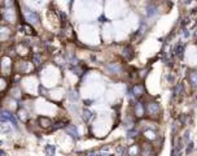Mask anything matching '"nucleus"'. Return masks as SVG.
Here are the masks:
<instances>
[{
	"mask_svg": "<svg viewBox=\"0 0 197 156\" xmlns=\"http://www.w3.org/2000/svg\"><path fill=\"white\" fill-rule=\"evenodd\" d=\"M25 16H26V20L29 21V22H31V24H37L39 21L38 15L35 12H33V10H30V9L25 10Z\"/></svg>",
	"mask_w": 197,
	"mask_h": 156,
	"instance_id": "nucleus-1",
	"label": "nucleus"
},
{
	"mask_svg": "<svg viewBox=\"0 0 197 156\" xmlns=\"http://www.w3.org/2000/svg\"><path fill=\"white\" fill-rule=\"evenodd\" d=\"M1 121H9V122H12L14 126H17L16 118L13 117L12 113H9V112H7V111H4V112L1 113Z\"/></svg>",
	"mask_w": 197,
	"mask_h": 156,
	"instance_id": "nucleus-2",
	"label": "nucleus"
},
{
	"mask_svg": "<svg viewBox=\"0 0 197 156\" xmlns=\"http://www.w3.org/2000/svg\"><path fill=\"white\" fill-rule=\"evenodd\" d=\"M146 108H148V112L150 115H156V113L160 112V105L157 104V103H149Z\"/></svg>",
	"mask_w": 197,
	"mask_h": 156,
	"instance_id": "nucleus-3",
	"label": "nucleus"
},
{
	"mask_svg": "<svg viewBox=\"0 0 197 156\" xmlns=\"http://www.w3.org/2000/svg\"><path fill=\"white\" fill-rule=\"evenodd\" d=\"M144 93V88H143L141 85H135L134 87H132V94L136 95V96H140Z\"/></svg>",
	"mask_w": 197,
	"mask_h": 156,
	"instance_id": "nucleus-4",
	"label": "nucleus"
},
{
	"mask_svg": "<svg viewBox=\"0 0 197 156\" xmlns=\"http://www.w3.org/2000/svg\"><path fill=\"white\" fill-rule=\"evenodd\" d=\"M39 124H40V126H43V127H48V126H51L52 122L48 117H39Z\"/></svg>",
	"mask_w": 197,
	"mask_h": 156,
	"instance_id": "nucleus-5",
	"label": "nucleus"
},
{
	"mask_svg": "<svg viewBox=\"0 0 197 156\" xmlns=\"http://www.w3.org/2000/svg\"><path fill=\"white\" fill-rule=\"evenodd\" d=\"M148 12H146V16L148 17H153V16H156V13H157V8H156V5H152V4H149L148 5Z\"/></svg>",
	"mask_w": 197,
	"mask_h": 156,
	"instance_id": "nucleus-6",
	"label": "nucleus"
},
{
	"mask_svg": "<svg viewBox=\"0 0 197 156\" xmlns=\"http://www.w3.org/2000/svg\"><path fill=\"white\" fill-rule=\"evenodd\" d=\"M135 112H136V116H143V113H144V109H143V105L140 103H136L135 105Z\"/></svg>",
	"mask_w": 197,
	"mask_h": 156,
	"instance_id": "nucleus-7",
	"label": "nucleus"
},
{
	"mask_svg": "<svg viewBox=\"0 0 197 156\" xmlns=\"http://www.w3.org/2000/svg\"><path fill=\"white\" fill-rule=\"evenodd\" d=\"M191 82H192V86L197 87V70L191 73Z\"/></svg>",
	"mask_w": 197,
	"mask_h": 156,
	"instance_id": "nucleus-8",
	"label": "nucleus"
},
{
	"mask_svg": "<svg viewBox=\"0 0 197 156\" xmlns=\"http://www.w3.org/2000/svg\"><path fill=\"white\" fill-rule=\"evenodd\" d=\"M139 154V147H138V144H134V146H131L130 148V155L131 156H136Z\"/></svg>",
	"mask_w": 197,
	"mask_h": 156,
	"instance_id": "nucleus-9",
	"label": "nucleus"
},
{
	"mask_svg": "<svg viewBox=\"0 0 197 156\" xmlns=\"http://www.w3.org/2000/svg\"><path fill=\"white\" fill-rule=\"evenodd\" d=\"M183 46H176V48H175V55L178 56V57H182V54H183Z\"/></svg>",
	"mask_w": 197,
	"mask_h": 156,
	"instance_id": "nucleus-10",
	"label": "nucleus"
},
{
	"mask_svg": "<svg viewBox=\"0 0 197 156\" xmlns=\"http://www.w3.org/2000/svg\"><path fill=\"white\" fill-rule=\"evenodd\" d=\"M144 135L148 138V139H156V134L153 132H150V130H146V132H144Z\"/></svg>",
	"mask_w": 197,
	"mask_h": 156,
	"instance_id": "nucleus-11",
	"label": "nucleus"
},
{
	"mask_svg": "<svg viewBox=\"0 0 197 156\" xmlns=\"http://www.w3.org/2000/svg\"><path fill=\"white\" fill-rule=\"evenodd\" d=\"M67 132H70L71 134H73V137H74V138H77V137H78L77 130H75V127H73V126H69V127H67Z\"/></svg>",
	"mask_w": 197,
	"mask_h": 156,
	"instance_id": "nucleus-12",
	"label": "nucleus"
},
{
	"mask_svg": "<svg viewBox=\"0 0 197 156\" xmlns=\"http://www.w3.org/2000/svg\"><path fill=\"white\" fill-rule=\"evenodd\" d=\"M91 117H92V113H91V112H89V111H84V116H83L84 121H88Z\"/></svg>",
	"mask_w": 197,
	"mask_h": 156,
	"instance_id": "nucleus-13",
	"label": "nucleus"
},
{
	"mask_svg": "<svg viewBox=\"0 0 197 156\" xmlns=\"http://www.w3.org/2000/svg\"><path fill=\"white\" fill-rule=\"evenodd\" d=\"M45 151H47L49 155H53V152H55V147H53V146H48L47 148H45Z\"/></svg>",
	"mask_w": 197,
	"mask_h": 156,
	"instance_id": "nucleus-14",
	"label": "nucleus"
},
{
	"mask_svg": "<svg viewBox=\"0 0 197 156\" xmlns=\"http://www.w3.org/2000/svg\"><path fill=\"white\" fill-rule=\"evenodd\" d=\"M193 146H195V144H193V143H192V142H191V143H189V144H188V148H187V154H191V151H192V148H193Z\"/></svg>",
	"mask_w": 197,
	"mask_h": 156,
	"instance_id": "nucleus-15",
	"label": "nucleus"
}]
</instances>
